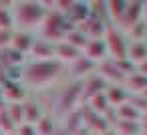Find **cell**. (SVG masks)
Segmentation results:
<instances>
[{"instance_id":"obj_1","label":"cell","mask_w":147,"mask_h":135,"mask_svg":"<svg viewBox=\"0 0 147 135\" xmlns=\"http://www.w3.org/2000/svg\"><path fill=\"white\" fill-rule=\"evenodd\" d=\"M47 4L42 2H34V0H20V2H12L10 10H12V20H14V28L16 30H32L36 26L42 24V20L49 14V8H45Z\"/></svg>"},{"instance_id":"obj_2","label":"cell","mask_w":147,"mask_h":135,"mask_svg":"<svg viewBox=\"0 0 147 135\" xmlns=\"http://www.w3.org/2000/svg\"><path fill=\"white\" fill-rule=\"evenodd\" d=\"M63 71V63H59L57 59H49V61H32L24 67L20 79L30 85V87H45L49 83H53Z\"/></svg>"},{"instance_id":"obj_3","label":"cell","mask_w":147,"mask_h":135,"mask_svg":"<svg viewBox=\"0 0 147 135\" xmlns=\"http://www.w3.org/2000/svg\"><path fill=\"white\" fill-rule=\"evenodd\" d=\"M103 41H105V47H107V55H111L115 61L127 59L129 43H127V38L123 36L121 30H115L113 26H109L107 32H105V36H103Z\"/></svg>"},{"instance_id":"obj_4","label":"cell","mask_w":147,"mask_h":135,"mask_svg":"<svg viewBox=\"0 0 147 135\" xmlns=\"http://www.w3.org/2000/svg\"><path fill=\"white\" fill-rule=\"evenodd\" d=\"M0 91H2V99L4 103H22V99L26 97V91L20 83V79H4L0 83Z\"/></svg>"},{"instance_id":"obj_5","label":"cell","mask_w":147,"mask_h":135,"mask_svg":"<svg viewBox=\"0 0 147 135\" xmlns=\"http://www.w3.org/2000/svg\"><path fill=\"white\" fill-rule=\"evenodd\" d=\"M143 4L145 2H127V8H125V12H123V16L119 20L121 28H133V26H137L141 22V18H143Z\"/></svg>"},{"instance_id":"obj_6","label":"cell","mask_w":147,"mask_h":135,"mask_svg":"<svg viewBox=\"0 0 147 135\" xmlns=\"http://www.w3.org/2000/svg\"><path fill=\"white\" fill-rule=\"evenodd\" d=\"M34 41H36V38H34L28 30H14V32H12L10 49H12V51H16V53H20V55L24 57V55H28V53H30V49H32Z\"/></svg>"},{"instance_id":"obj_7","label":"cell","mask_w":147,"mask_h":135,"mask_svg":"<svg viewBox=\"0 0 147 135\" xmlns=\"http://www.w3.org/2000/svg\"><path fill=\"white\" fill-rule=\"evenodd\" d=\"M55 59L59 63H65V61H73L75 63L77 59H81V51L77 47L69 45L67 41H61V43L55 45Z\"/></svg>"},{"instance_id":"obj_8","label":"cell","mask_w":147,"mask_h":135,"mask_svg":"<svg viewBox=\"0 0 147 135\" xmlns=\"http://www.w3.org/2000/svg\"><path fill=\"white\" fill-rule=\"evenodd\" d=\"M83 51H85L87 59L93 63H97L99 59H105V55H107V47H105L103 38H89V43L85 45Z\"/></svg>"},{"instance_id":"obj_9","label":"cell","mask_w":147,"mask_h":135,"mask_svg":"<svg viewBox=\"0 0 147 135\" xmlns=\"http://www.w3.org/2000/svg\"><path fill=\"white\" fill-rule=\"evenodd\" d=\"M127 57L131 61H137L139 65H143L147 61V43L145 41H133L129 45V51H127Z\"/></svg>"},{"instance_id":"obj_10","label":"cell","mask_w":147,"mask_h":135,"mask_svg":"<svg viewBox=\"0 0 147 135\" xmlns=\"http://www.w3.org/2000/svg\"><path fill=\"white\" fill-rule=\"evenodd\" d=\"M0 30H14L10 4H2V2H0Z\"/></svg>"},{"instance_id":"obj_11","label":"cell","mask_w":147,"mask_h":135,"mask_svg":"<svg viewBox=\"0 0 147 135\" xmlns=\"http://www.w3.org/2000/svg\"><path fill=\"white\" fill-rule=\"evenodd\" d=\"M0 131H2L4 135L16 131V125H14V121L10 119V115H8V111H6V105L0 109Z\"/></svg>"},{"instance_id":"obj_12","label":"cell","mask_w":147,"mask_h":135,"mask_svg":"<svg viewBox=\"0 0 147 135\" xmlns=\"http://www.w3.org/2000/svg\"><path fill=\"white\" fill-rule=\"evenodd\" d=\"M12 32H14V30H0V51L10 49V43H12Z\"/></svg>"},{"instance_id":"obj_13","label":"cell","mask_w":147,"mask_h":135,"mask_svg":"<svg viewBox=\"0 0 147 135\" xmlns=\"http://www.w3.org/2000/svg\"><path fill=\"white\" fill-rule=\"evenodd\" d=\"M14 133H16V135H38V133H36V127L30 125V123H22V125H18Z\"/></svg>"},{"instance_id":"obj_14","label":"cell","mask_w":147,"mask_h":135,"mask_svg":"<svg viewBox=\"0 0 147 135\" xmlns=\"http://www.w3.org/2000/svg\"><path fill=\"white\" fill-rule=\"evenodd\" d=\"M4 105H6V103H4V99H2V91H0V109H2Z\"/></svg>"},{"instance_id":"obj_15","label":"cell","mask_w":147,"mask_h":135,"mask_svg":"<svg viewBox=\"0 0 147 135\" xmlns=\"http://www.w3.org/2000/svg\"><path fill=\"white\" fill-rule=\"evenodd\" d=\"M143 16H145V18H147V2H145V4H143Z\"/></svg>"},{"instance_id":"obj_16","label":"cell","mask_w":147,"mask_h":135,"mask_svg":"<svg viewBox=\"0 0 147 135\" xmlns=\"http://www.w3.org/2000/svg\"><path fill=\"white\" fill-rule=\"evenodd\" d=\"M6 135H16V133H6Z\"/></svg>"},{"instance_id":"obj_17","label":"cell","mask_w":147,"mask_h":135,"mask_svg":"<svg viewBox=\"0 0 147 135\" xmlns=\"http://www.w3.org/2000/svg\"><path fill=\"white\" fill-rule=\"evenodd\" d=\"M0 135H4V133H2V131H0Z\"/></svg>"}]
</instances>
